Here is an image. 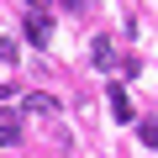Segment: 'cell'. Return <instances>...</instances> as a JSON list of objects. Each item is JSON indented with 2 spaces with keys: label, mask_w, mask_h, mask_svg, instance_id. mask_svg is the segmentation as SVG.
Returning <instances> with one entry per match:
<instances>
[{
  "label": "cell",
  "mask_w": 158,
  "mask_h": 158,
  "mask_svg": "<svg viewBox=\"0 0 158 158\" xmlns=\"http://www.w3.org/2000/svg\"><path fill=\"white\" fill-rule=\"evenodd\" d=\"M21 37H27L32 48H48V37H53V21H48L42 11H27V21H21Z\"/></svg>",
  "instance_id": "1"
},
{
  "label": "cell",
  "mask_w": 158,
  "mask_h": 158,
  "mask_svg": "<svg viewBox=\"0 0 158 158\" xmlns=\"http://www.w3.org/2000/svg\"><path fill=\"white\" fill-rule=\"evenodd\" d=\"M106 106H111V116H116V121H137V106L127 100V90H116V85H111V95H106Z\"/></svg>",
  "instance_id": "3"
},
{
  "label": "cell",
  "mask_w": 158,
  "mask_h": 158,
  "mask_svg": "<svg viewBox=\"0 0 158 158\" xmlns=\"http://www.w3.org/2000/svg\"><path fill=\"white\" fill-rule=\"evenodd\" d=\"M21 142V106L0 111V148H16Z\"/></svg>",
  "instance_id": "2"
},
{
  "label": "cell",
  "mask_w": 158,
  "mask_h": 158,
  "mask_svg": "<svg viewBox=\"0 0 158 158\" xmlns=\"http://www.w3.org/2000/svg\"><path fill=\"white\" fill-rule=\"evenodd\" d=\"M21 111H37V116H53V111H58V100L37 90V95H27V106H21Z\"/></svg>",
  "instance_id": "5"
},
{
  "label": "cell",
  "mask_w": 158,
  "mask_h": 158,
  "mask_svg": "<svg viewBox=\"0 0 158 158\" xmlns=\"http://www.w3.org/2000/svg\"><path fill=\"white\" fill-rule=\"evenodd\" d=\"M21 6H27V11H42V6H48V0H21Z\"/></svg>",
  "instance_id": "8"
},
{
  "label": "cell",
  "mask_w": 158,
  "mask_h": 158,
  "mask_svg": "<svg viewBox=\"0 0 158 158\" xmlns=\"http://www.w3.org/2000/svg\"><path fill=\"white\" fill-rule=\"evenodd\" d=\"M16 53H21V48H16L11 37H0V63H16Z\"/></svg>",
  "instance_id": "7"
},
{
  "label": "cell",
  "mask_w": 158,
  "mask_h": 158,
  "mask_svg": "<svg viewBox=\"0 0 158 158\" xmlns=\"http://www.w3.org/2000/svg\"><path fill=\"white\" fill-rule=\"evenodd\" d=\"M137 137H142L148 148H158V116H148V121H137Z\"/></svg>",
  "instance_id": "6"
},
{
  "label": "cell",
  "mask_w": 158,
  "mask_h": 158,
  "mask_svg": "<svg viewBox=\"0 0 158 158\" xmlns=\"http://www.w3.org/2000/svg\"><path fill=\"white\" fill-rule=\"evenodd\" d=\"M90 58H95V69H116V48H111V37H95Z\"/></svg>",
  "instance_id": "4"
}]
</instances>
